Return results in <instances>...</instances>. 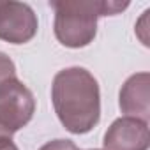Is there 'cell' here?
Instances as JSON below:
<instances>
[{
    "label": "cell",
    "mask_w": 150,
    "mask_h": 150,
    "mask_svg": "<svg viewBox=\"0 0 150 150\" xmlns=\"http://www.w3.org/2000/svg\"><path fill=\"white\" fill-rule=\"evenodd\" d=\"M51 101L60 124L72 134L90 132L101 118L99 83L83 67H67L57 72Z\"/></svg>",
    "instance_id": "obj_1"
},
{
    "label": "cell",
    "mask_w": 150,
    "mask_h": 150,
    "mask_svg": "<svg viewBox=\"0 0 150 150\" xmlns=\"http://www.w3.org/2000/svg\"><path fill=\"white\" fill-rule=\"evenodd\" d=\"M55 9V37L62 46L85 48L97 34V18L113 16L129 7V2L108 0H58Z\"/></svg>",
    "instance_id": "obj_2"
},
{
    "label": "cell",
    "mask_w": 150,
    "mask_h": 150,
    "mask_svg": "<svg viewBox=\"0 0 150 150\" xmlns=\"http://www.w3.org/2000/svg\"><path fill=\"white\" fill-rule=\"evenodd\" d=\"M35 111L34 94L18 80H7L0 85V127L6 134H13L25 127Z\"/></svg>",
    "instance_id": "obj_3"
},
{
    "label": "cell",
    "mask_w": 150,
    "mask_h": 150,
    "mask_svg": "<svg viewBox=\"0 0 150 150\" xmlns=\"http://www.w3.org/2000/svg\"><path fill=\"white\" fill-rule=\"evenodd\" d=\"M37 16L28 4L0 0V39L11 44H25L37 34Z\"/></svg>",
    "instance_id": "obj_4"
},
{
    "label": "cell",
    "mask_w": 150,
    "mask_h": 150,
    "mask_svg": "<svg viewBox=\"0 0 150 150\" xmlns=\"http://www.w3.org/2000/svg\"><path fill=\"white\" fill-rule=\"evenodd\" d=\"M148 146H150L148 124L131 117L117 118L108 127L103 141L104 150H148Z\"/></svg>",
    "instance_id": "obj_5"
},
{
    "label": "cell",
    "mask_w": 150,
    "mask_h": 150,
    "mask_svg": "<svg viewBox=\"0 0 150 150\" xmlns=\"http://www.w3.org/2000/svg\"><path fill=\"white\" fill-rule=\"evenodd\" d=\"M122 113L148 124L150 120V74L138 72L125 80L118 99Z\"/></svg>",
    "instance_id": "obj_6"
},
{
    "label": "cell",
    "mask_w": 150,
    "mask_h": 150,
    "mask_svg": "<svg viewBox=\"0 0 150 150\" xmlns=\"http://www.w3.org/2000/svg\"><path fill=\"white\" fill-rule=\"evenodd\" d=\"M13 78H16V65L6 53L0 51V85Z\"/></svg>",
    "instance_id": "obj_7"
},
{
    "label": "cell",
    "mask_w": 150,
    "mask_h": 150,
    "mask_svg": "<svg viewBox=\"0 0 150 150\" xmlns=\"http://www.w3.org/2000/svg\"><path fill=\"white\" fill-rule=\"evenodd\" d=\"M39 150H78V146L69 139H53L42 145Z\"/></svg>",
    "instance_id": "obj_8"
},
{
    "label": "cell",
    "mask_w": 150,
    "mask_h": 150,
    "mask_svg": "<svg viewBox=\"0 0 150 150\" xmlns=\"http://www.w3.org/2000/svg\"><path fill=\"white\" fill-rule=\"evenodd\" d=\"M0 150H20L11 136H0Z\"/></svg>",
    "instance_id": "obj_9"
},
{
    "label": "cell",
    "mask_w": 150,
    "mask_h": 150,
    "mask_svg": "<svg viewBox=\"0 0 150 150\" xmlns=\"http://www.w3.org/2000/svg\"><path fill=\"white\" fill-rule=\"evenodd\" d=\"M90 150H97V148H90Z\"/></svg>",
    "instance_id": "obj_10"
}]
</instances>
